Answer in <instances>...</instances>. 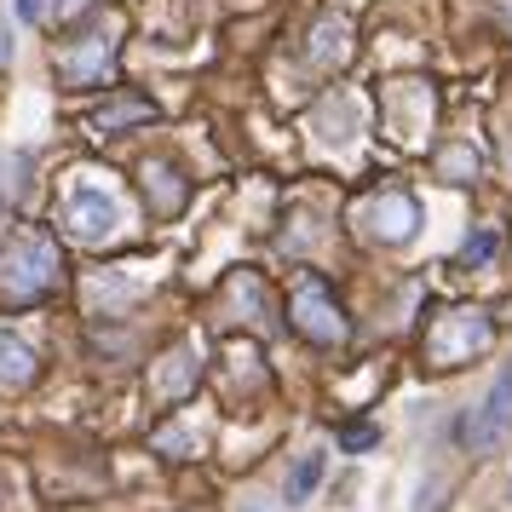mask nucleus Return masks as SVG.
Wrapping results in <instances>:
<instances>
[{
	"mask_svg": "<svg viewBox=\"0 0 512 512\" xmlns=\"http://www.w3.org/2000/svg\"><path fill=\"white\" fill-rule=\"evenodd\" d=\"M52 271H58V248H52V236H24L12 254L0 259V288L18 294V300H29V294H47L52 288Z\"/></svg>",
	"mask_w": 512,
	"mask_h": 512,
	"instance_id": "obj_1",
	"label": "nucleus"
},
{
	"mask_svg": "<svg viewBox=\"0 0 512 512\" xmlns=\"http://www.w3.org/2000/svg\"><path fill=\"white\" fill-rule=\"evenodd\" d=\"M512 432V369H501V380L489 386V397L466 415L461 426V443L472 449V455H484V449H495V443Z\"/></svg>",
	"mask_w": 512,
	"mask_h": 512,
	"instance_id": "obj_2",
	"label": "nucleus"
},
{
	"mask_svg": "<svg viewBox=\"0 0 512 512\" xmlns=\"http://www.w3.org/2000/svg\"><path fill=\"white\" fill-rule=\"evenodd\" d=\"M64 225H70L81 242H110L121 225V208H116V196H104V190L93 185H81L70 196V208H64Z\"/></svg>",
	"mask_w": 512,
	"mask_h": 512,
	"instance_id": "obj_3",
	"label": "nucleus"
},
{
	"mask_svg": "<svg viewBox=\"0 0 512 512\" xmlns=\"http://www.w3.org/2000/svg\"><path fill=\"white\" fill-rule=\"evenodd\" d=\"M489 317H478V311H455L449 323H438V334H432V357H443V363H461V357H472V351L489 346Z\"/></svg>",
	"mask_w": 512,
	"mask_h": 512,
	"instance_id": "obj_4",
	"label": "nucleus"
},
{
	"mask_svg": "<svg viewBox=\"0 0 512 512\" xmlns=\"http://www.w3.org/2000/svg\"><path fill=\"white\" fill-rule=\"evenodd\" d=\"M294 323H300V334H311L317 346H334L340 334H346V323H340V305L328 300L323 282H305L300 300H294Z\"/></svg>",
	"mask_w": 512,
	"mask_h": 512,
	"instance_id": "obj_5",
	"label": "nucleus"
},
{
	"mask_svg": "<svg viewBox=\"0 0 512 512\" xmlns=\"http://www.w3.org/2000/svg\"><path fill=\"white\" fill-rule=\"evenodd\" d=\"M363 225H369L380 242H409L420 225V208L409 202V196H397V190H386V196H374V202H363V213H357Z\"/></svg>",
	"mask_w": 512,
	"mask_h": 512,
	"instance_id": "obj_6",
	"label": "nucleus"
},
{
	"mask_svg": "<svg viewBox=\"0 0 512 512\" xmlns=\"http://www.w3.org/2000/svg\"><path fill=\"white\" fill-rule=\"evenodd\" d=\"M35 369H41V357H35L18 334H0V386H12V392H18V386L35 380Z\"/></svg>",
	"mask_w": 512,
	"mask_h": 512,
	"instance_id": "obj_7",
	"label": "nucleus"
},
{
	"mask_svg": "<svg viewBox=\"0 0 512 512\" xmlns=\"http://www.w3.org/2000/svg\"><path fill=\"white\" fill-rule=\"evenodd\" d=\"M104 64H110V41H104V35H93L87 47L64 52V75H70V81H98V75H104Z\"/></svg>",
	"mask_w": 512,
	"mask_h": 512,
	"instance_id": "obj_8",
	"label": "nucleus"
},
{
	"mask_svg": "<svg viewBox=\"0 0 512 512\" xmlns=\"http://www.w3.org/2000/svg\"><path fill=\"white\" fill-rule=\"evenodd\" d=\"M323 472H328V455H317V449H311V455H300V461H294V472H288L282 501H288V507H294V501H311V495H317V484H323Z\"/></svg>",
	"mask_w": 512,
	"mask_h": 512,
	"instance_id": "obj_9",
	"label": "nucleus"
},
{
	"mask_svg": "<svg viewBox=\"0 0 512 512\" xmlns=\"http://www.w3.org/2000/svg\"><path fill=\"white\" fill-rule=\"evenodd\" d=\"M311 41H317L311 47V64H340L346 58V18H323Z\"/></svg>",
	"mask_w": 512,
	"mask_h": 512,
	"instance_id": "obj_10",
	"label": "nucleus"
},
{
	"mask_svg": "<svg viewBox=\"0 0 512 512\" xmlns=\"http://www.w3.org/2000/svg\"><path fill=\"white\" fill-rule=\"evenodd\" d=\"M495 248H501V236H495V231L484 225V231H472V236H466L461 259H466V265H489V259H495Z\"/></svg>",
	"mask_w": 512,
	"mask_h": 512,
	"instance_id": "obj_11",
	"label": "nucleus"
},
{
	"mask_svg": "<svg viewBox=\"0 0 512 512\" xmlns=\"http://www.w3.org/2000/svg\"><path fill=\"white\" fill-rule=\"evenodd\" d=\"M156 116V104H116V110H98V127H121V121H150Z\"/></svg>",
	"mask_w": 512,
	"mask_h": 512,
	"instance_id": "obj_12",
	"label": "nucleus"
},
{
	"mask_svg": "<svg viewBox=\"0 0 512 512\" xmlns=\"http://www.w3.org/2000/svg\"><path fill=\"white\" fill-rule=\"evenodd\" d=\"M374 443H380V426H346L340 432V449H351V455L357 449H374Z\"/></svg>",
	"mask_w": 512,
	"mask_h": 512,
	"instance_id": "obj_13",
	"label": "nucleus"
},
{
	"mask_svg": "<svg viewBox=\"0 0 512 512\" xmlns=\"http://www.w3.org/2000/svg\"><path fill=\"white\" fill-rule=\"evenodd\" d=\"M150 190H156V202H162V208H173V202L185 196L179 185H167V173H162V167H150Z\"/></svg>",
	"mask_w": 512,
	"mask_h": 512,
	"instance_id": "obj_14",
	"label": "nucleus"
},
{
	"mask_svg": "<svg viewBox=\"0 0 512 512\" xmlns=\"http://www.w3.org/2000/svg\"><path fill=\"white\" fill-rule=\"evenodd\" d=\"M12 6H18L24 24H41V18H47V0H12Z\"/></svg>",
	"mask_w": 512,
	"mask_h": 512,
	"instance_id": "obj_15",
	"label": "nucleus"
},
{
	"mask_svg": "<svg viewBox=\"0 0 512 512\" xmlns=\"http://www.w3.org/2000/svg\"><path fill=\"white\" fill-rule=\"evenodd\" d=\"M12 64V35H6V24H0V70Z\"/></svg>",
	"mask_w": 512,
	"mask_h": 512,
	"instance_id": "obj_16",
	"label": "nucleus"
},
{
	"mask_svg": "<svg viewBox=\"0 0 512 512\" xmlns=\"http://www.w3.org/2000/svg\"><path fill=\"white\" fill-rule=\"evenodd\" d=\"M236 512H282V507H271V501H242Z\"/></svg>",
	"mask_w": 512,
	"mask_h": 512,
	"instance_id": "obj_17",
	"label": "nucleus"
},
{
	"mask_svg": "<svg viewBox=\"0 0 512 512\" xmlns=\"http://www.w3.org/2000/svg\"><path fill=\"white\" fill-rule=\"evenodd\" d=\"M81 6H87V0H64V12H81Z\"/></svg>",
	"mask_w": 512,
	"mask_h": 512,
	"instance_id": "obj_18",
	"label": "nucleus"
}]
</instances>
